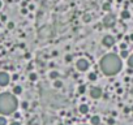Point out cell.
<instances>
[{"instance_id": "cell-1", "label": "cell", "mask_w": 133, "mask_h": 125, "mask_svg": "<svg viewBox=\"0 0 133 125\" xmlns=\"http://www.w3.org/2000/svg\"><path fill=\"white\" fill-rule=\"evenodd\" d=\"M121 60L115 53H108L101 59V69L106 76H115L121 70Z\"/></svg>"}, {"instance_id": "cell-2", "label": "cell", "mask_w": 133, "mask_h": 125, "mask_svg": "<svg viewBox=\"0 0 133 125\" xmlns=\"http://www.w3.org/2000/svg\"><path fill=\"white\" fill-rule=\"evenodd\" d=\"M17 99L16 97L9 93L0 94V113L1 115H11L17 109Z\"/></svg>"}, {"instance_id": "cell-3", "label": "cell", "mask_w": 133, "mask_h": 125, "mask_svg": "<svg viewBox=\"0 0 133 125\" xmlns=\"http://www.w3.org/2000/svg\"><path fill=\"white\" fill-rule=\"evenodd\" d=\"M115 24H116V17L112 13H108L103 17V25L106 28H112V26H115Z\"/></svg>"}, {"instance_id": "cell-4", "label": "cell", "mask_w": 133, "mask_h": 125, "mask_svg": "<svg viewBox=\"0 0 133 125\" xmlns=\"http://www.w3.org/2000/svg\"><path fill=\"white\" fill-rule=\"evenodd\" d=\"M76 65H77V69L81 70V72L89 69V61L86 60V59H80V60L76 63Z\"/></svg>"}, {"instance_id": "cell-5", "label": "cell", "mask_w": 133, "mask_h": 125, "mask_svg": "<svg viewBox=\"0 0 133 125\" xmlns=\"http://www.w3.org/2000/svg\"><path fill=\"white\" fill-rule=\"evenodd\" d=\"M102 43H103L105 47H112V46L115 44V38L111 36V35H106V36H103Z\"/></svg>"}, {"instance_id": "cell-6", "label": "cell", "mask_w": 133, "mask_h": 125, "mask_svg": "<svg viewBox=\"0 0 133 125\" xmlns=\"http://www.w3.org/2000/svg\"><path fill=\"white\" fill-rule=\"evenodd\" d=\"M9 83V74L5 72H0V86H7Z\"/></svg>"}, {"instance_id": "cell-7", "label": "cell", "mask_w": 133, "mask_h": 125, "mask_svg": "<svg viewBox=\"0 0 133 125\" xmlns=\"http://www.w3.org/2000/svg\"><path fill=\"white\" fill-rule=\"evenodd\" d=\"M102 90L99 89V87H93V89L90 90V97L93 98V99H99V98L102 97Z\"/></svg>"}, {"instance_id": "cell-8", "label": "cell", "mask_w": 133, "mask_h": 125, "mask_svg": "<svg viewBox=\"0 0 133 125\" xmlns=\"http://www.w3.org/2000/svg\"><path fill=\"white\" fill-rule=\"evenodd\" d=\"M78 111L81 112L82 115H86L89 112V107H88V104H81V106L78 107Z\"/></svg>"}, {"instance_id": "cell-9", "label": "cell", "mask_w": 133, "mask_h": 125, "mask_svg": "<svg viewBox=\"0 0 133 125\" xmlns=\"http://www.w3.org/2000/svg\"><path fill=\"white\" fill-rule=\"evenodd\" d=\"M90 122H91V125H99L101 124V119H99V116H93L90 119Z\"/></svg>"}, {"instance_id": "cell-10", "label": "cell", "mask_w": 133, "mask_h": 125, "mask_svg": "<svg viewBox=\"0 0 133 125\" xmlns=\"http://www.w3.org/2000/svg\"><path fill=\"white\" fill-rule=\"evenodd\" d=\"M48 76H50V78H51V80H55V81H56L57 78H59L60 73H59V72H56V70H51Z\"/></svg>"}, {"instance_id": "cell-11", "label": "cell", "mask_w": 133, "mask_h": 125, "mask_svg": "<svg viewBox=\"0 0 133 125\" xmlns=\"http://www.w3.org/2000/svg\"><path fill=\"white\" fill-rule=\"evenodd\" d=\"M21 93H22V87L21 86H14L13 87V94H21Z\"/></svg>"}, {"instance_id": "cell-12", "label": "cell", "mask_w": 133, "mask_h": 125, "mask_svg": "<svg viewBox=\"0 0 133 125\" xmlns=\"http://www.w3.org/2000/svg\"><path fill=\"white\" fill-rule=\"evenodd\" d=\"M54 87H56V89H61V87H63V82L60 80H56L54 82Z\"/></svg>"}, {"instance_id": "cell-13", "label": "cell", "mask_w": 133, "mask_h": 125, "mask_svg": "<svg viewBox=\"0 0 133 125\" xmlns=\"http://www.w3.org/2000/svg\"><path fill=\"white\" fill-rule=\"evenodd\" d=\"M130 17V13L128 11H123L121 12V18H124V20H127V18H129Z\"/></svg>"}, {"instance_id": "cell-14", "label": "cell", "mask_w": 133, "mask_h": 125, "mask_svg": "<svg viewBox=\"0 0 133 125\" xmlns=\"http://www.w3.org/2000/svg\"><path fill=\"white\" fill-rule=\"evenodd\" d=\"M128 67H129L130 69H133V55H130L129 57H128Z\"/></svg>"}, {"instance_id": "cell-15", "label": "cell", "mask_w": 133, "mask_h": 125, "mask_svg": "<svg viewBox=\"0 0 133 125\" xmlns=\"http://www.w3.org/2000/svg\"><path fill=\"white\" fill-rule=\"evenodd\" d=\"M38 78V76H37V73H34V72H31L30 74H29V80L30 81H35Z\"/></svg>"}, {"instance_id": "cell-16", "label": "cell", "mask_w": 133, "mask_h": 125, "mask_svg": "<svg viewBox=\"0 0 133 125\" xmlns=\"http://www.w3.org/2000/svg\"><path fill=\"white\" fill-rule=\"evenodd\" d=\"M120 56L125 59V57H129V53H128L127 50H124V51H121V52H120Z\"/></svg>"}, {"instance_id": "cell-17", "label": "cell", "mask_w": 133, "mask_h": 125, "mask_svg": "<svg viewBox=\"0 0 133 125\" xmlns=\"http://www.w3.org/2000/svg\"><path fill=\"white\" fill-rule=\"evenodd\" d=\"M89 80H90V81H95L97 80V74H95V73H89Z\"/></svg>"}, {"instance_id": "cell-18", "label": "cell", "mask_w": 133, "mask_h": 125, "mask_svg": "<svg viewBox=\"0 0 133 125\" xmlns=\"http://www.w3.org/2000/svg\"><path fill=\"white\" fill-rule=\"evenodd\" d=\"M102 8H103V11H110L111 4H110V3H105V4H103V7H102Z\"/></svg>"}, {"instance_id": "cell-19", "label": "cell", "mask_w": 133, "mask_h": 125, "mask_svg": "<svg viewBox=\"0 0 133 125\" xmlns=\"http://www.w3.org/2000/svg\"><path fill=\"white\" fill-rule=\"evenodd\" d=\"M0 125H7V119L3 116H0Z\"/></svg>"}, {"instance_id": "cell-20", "label": "cell", "mask_w": 133, "mask_h": 125, "mask_svg": "<svg viewBox=\"0 0 133 125\" xmlns=\"http://www.w3.org/2000/svg\"><path fill=\"white\" fill-rule=\"evenodd\" d=\"M90 20H91V17L89 16V14H85V16H84V21H85V22H90Z\"/></svg>"}, {"instance_id": "cell-21", "label": "cell", "mask_w": 133, "mask_h": 125, "mask_svg": "<svg viewBox=\"0 0 133 125\" xmlns=\"http://www.w3.org/2000/svg\"><path fill=\"white\" fill-rule=\"evenodd\" d=\"M85 86H80L78 87V93H80V94H85Z\"/></svg>"}, {"instance_id": "cell-22", "label": "cell", "mask_w": 133, "mask_h": 125, "mask_svg": "<svg viewBox=\"0 0 133 125\" xmlns=\"http://www.w3.org/2000/svg\"><path fill=\"white\" fill-rule=\"evenodd\" d=\"M21 106H22L24 109H26V108L29 107V103H28V102H22V103H21Z\"/></svg>"}, {"instance_id": "cell-23", "label": "cell", "mask_w": 133, "mask_h": 125, "mask_svg": "<svg viewBox=\"0 0 133 125\" xmlns=\"http://www.w3.org/2000/svg\"><path fill=\"white\" fill-rule=\"evenodd\" d=\"M120 48H121V51L127 50V43H120Z\"/></svg>"}, {"instance_id": "cell-24", "label": "cell", "mask_w": 133, "mask_h": 125, "mask_svg": "<svg viewBox=\"0 0 133 125\" xmlns=\"http://www.w3.org/2000/svg\"><path fill=\"white\" fill-rule=\"evenodd\" d=\"M14 28V24L13 22H8V29H13Z\"/></svg>"}, {"instance_id": "cell-25", "label": "cell", "mask_w": 133, "mask_h": 125, "mask_svg": "<svg viewBox=\"0 0 133 125\" xmlns=\"http://www.w3.org/2000/svg\"><path fill=\"white\" fill-rule=\"evenodd\" d=\"M21 13H22V14H26V13H28V9L22 8V9H21Z\"/></svg>"}, {"instance_id": "cell-26", "label": "cell", "mask_w": 133, "mask_h": 125, "mask_svg": "<svg viewBox=\"0 0 133 125\" xmlns=\"http://www.w3.org/2000/svg\"><path fill=\"white\" fill-rule=\"evenodd\" d=\"M65 60H67V61H68V63H69V61L72 60V56H71V55H68V56H67V57H65Z\"/></svg>"}, {"instance_id": "cell-27", "label": "cell", "mask_w": 133, "mask_h": 125, "mask_svg": "<svg viewBox=\"0 0 133 125\" xmlns=\"http://www.w3.org/2000/svg\"><path fill=\"white\" fill-rule=\"evenodd\" d=\"M11 125H21L20 122H17V121H13V122H11Z\"/></svg>"}, {"instance_id": "cell-28", "label": "cell", "mask_w": 133, "mask_h": 125, "mask_svg": "<svg viewBox=\"0 0 133 125\" xmlns=\"http://www.w3.org/2000/svg\"><path fill=\"white\" fill-rule=\"evenodd\" d=\"M14 117H16V119H20L21 115H20V113H14Z\"/></svg>"}, {"instance_id": "cell-29", "label": "cell", "mask_w": 133, "mask_h": 125, "mask_svg": "<svg viewBox=\"0 0 133 125\" xmlns=\"http://www.w3.org/2000/svg\"><path fill=\"white\" fill-rule=\"evenodd\" d=\"M127 73H128V74H132V73H133V70H132V69H130V68H129V69L127 70Z\"/></svg>"}, {"instance_id": "cell-30", "label": "cell", "mask_w": 133, "mask_h": 125, "mask_svg": "<svg viewBox=\"0 0 133 125\" xmlns=\"http://www.w3.org/2000/svg\"><path fill=\"white\" fill-rule=\"evenodd\" d=\"M129 39H130V40H133V34H132V35L129 36Z\"/></svg>"}, {"instance_id": "cell-31", "label": "cell", "mask_w": 133, "mask_h": 125, "mask_svg": "<svg viewBox=\"0 0 133 125\" xmlns=\"http://www.w3.org/2000/svg\"><path fill=\"white\" fill-rule=\"evenodd\" d=\"M0 8H1V1H0Z\"/></svg>"}, {"instance_id": "cell-32", "label": "cell", "mask_w": 133, "mask_h": 125, "mask_svg": "<svg viewBox=\"0 0 133 125\" xmlns=\"http://www.w3.org/2000/svg\"><path fill=\"white\" fill-rule=\"evenodd\" d=\"M60 125H63V124H60Z\"/></svg>"}]
</instances>
